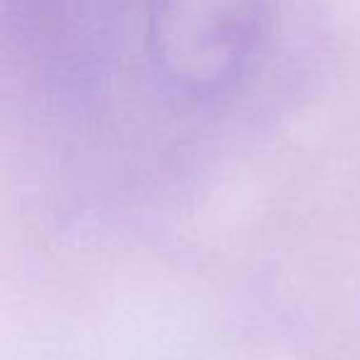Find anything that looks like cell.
Segmentation results:
<instances>
[{"label": "cell", "instance_id": "6da1fadb", "mask_svg": "<svg viewBox=\"0 0 360 360\" xmlns=\"http://www.w3.org/2000/svg\"><path fill=\"white\" fill-rule=\"evenodd\" d=\"M165 65L188 79L220 77L242 60L259 25L262 0H148Z\"/></svg>", "mask_w": 360, "mask_h": 360}]
</instances>
